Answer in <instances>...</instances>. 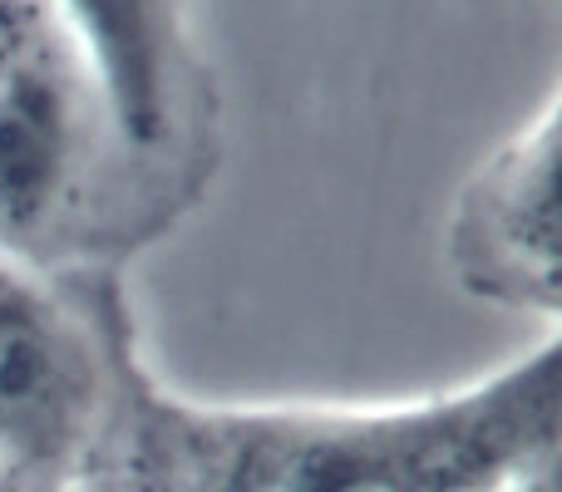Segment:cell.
<instances>
[{
  "label": "cell",
  "instance_id": "obj_5",
  "mask_svg": "<svg viewBox=\"0 0 562 492\" xmlns=\"http://www.w3.org/2000/svg\"><path fill=\"white\" fill-rule=\"evenodd\" d=\"M49 5L114 134L134 148H154L168 128V84H173L168 0H49Z\"/></svg>",
  "mask_w": 562,
  "mask_h": 492
},
{
  "label": "cell",
  "instance_id": "obj_6",
  "mask_svg": "<svg viewBox=\"0 0 562 492\" xmlns=\"http://www.w3.org/2000/svg\"><path fill=\"white\" fill-rule=\"evenodd\" d=\"M518 492H553V473H548V464L543 468H533V473L518 483Z\"/></svg>",
  "mask_w": 562,
  "mask_h": 492
},
{
  "label": "cell",
  "instance_id": "obj_2",
  "mask_svg": "<svg viewBox=\"0 0 562 492\" xmlns=\"http://www.w3.org/2000/svg\"><path fill=\"white\" fill-rule=\"evenodd\" d=\"M85 65L35 0H0V242L55 217L79 163Z\"/></svg>",
  "mask_w": 562,
  "mask_h": 492
},
{
  "label": "cell",
  "instance_id": "obj_4",
  "mask_svg": "<svg viewBox=\"0 0 562 492\" xmlns=\"http://www.w3.org/2000/svg\"><path fill=\"white\" fill-rule=\"evenodd\" d=\"M85 409V350L69 320L15 276H0V454H55Z\"/></svg>",
  "mask_w": 562,
  "mask_h": 492
},
{
  "label": "cell",
  "instance_id": "obj_1",
  "mask_svg": "<svg viewBox=\"0 0 562 492\" xmlns=\"http://www.w3.org/2000/svg\"><path fill=\"white\" fill-rule=\"evenodd\" d=\"M562 345L445 399L375 414H267L296 492H494L553 448ZM543 468V464H538Z\"/></svg>",
  "mask_w": 562,
  "mask_h": 492
},
{
  "label": "cell",
  "instance_id": "obj_3",
  "mask_svg": "<svg viewBox=\"0 0 562 492\" xmlns=\"http://www.w3.org/2000/svg\"><path fill=\"white\" fill-rule=\"evenodd\" d=\"M454 261L479 296L558 310V108L474 178L454 217Z\"/></svg>",
  "mask_w": 562,
  "mask_h": 492
}]
</instances>
